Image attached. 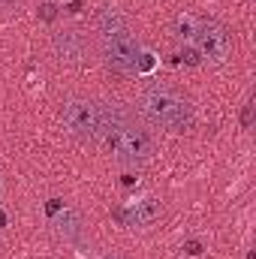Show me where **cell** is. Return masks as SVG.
Masks as SVG:
<instances>
[{"label": "cell", "instance_id": "cell-1", "mask_svg": "<svg viewBox=\"0 0 256 259\" xmlns=\"http://www.w3.org/2000/svg\"><path fill=\"white\" fill-rule=\"evenodd\" d=\"M97 142L124 166H145L157 154V139L121 103H100V136Z\"/></svg>", "mask_w": 256, "mask_h": 259}, {"label": "cell", "instance_id": "cell-2", "mask_svg": "<svg viewBox=\"0 0 256 259\" xmlns=\"http://www.w3.org/2000/svg\"><path fill=\"white\" fill-rule=\"evenodd\" d=\"M139 109H142V115L151 124L169 130V133H187L193 127V121H196L193 106L181 94H175L172 88H166V84L145 88L139 94Z\"/></svg>", "mask_w": 256, "mask_h": 259}, {"label": "cell", "instance_id": "cell-3", "mask_svg": "<svg viewBox=\"0 0 256 259\" xmlns=\"http://www.w3.org/2000/svg\"><path fill=\"white\" fill-rule=\"evenodd\" d=\"M175 27H178V39L208 64H223L232 55V39L226 27L211 18H196L187 12V15H178Z\"/></svg>", "mask_w": 256, "mask_h": 259}, {"label": "cell", "instance_id": "cell-4", "mask_svg": "<svg viewBox=\"0 0 256 259\" xmlns=\"http://www.w3.org/2000/svg\"><path fill=\"white\" fill-rule=\"evenodd\" d=\"M61 124L78 142H97V136H100V103L91 97H69L61 106Z\"/></svg>", "mask_w": 256, "mask_h": 259}, {"label": "cell", "instance_id": "cell-5", "mask_svg": "<svg viewBox=\"0 0 256 259\" xmlns=\"http://www.w3.org/2000/svg\"><path fill=\"white\" fill-rule=\"evenodd\" d=\"M100 39V58L103 64L121 75H136V64H139V55H142V42L136 39L133 27L127 30H118V33H109V36H97Z\"/></svg>", "mask_w": 256, "mask_h": 259}, {"label": "cell", "instance_id": "cell-6", "mask_svg": "<svg viewBox=\"0 0 256 259\" xmlns=\"http://www.w3.org/2000/svg\"><path fill=\"white\" fill-rule=\"evenodd\" d=\"M52 52H55L58 64L78 66V64H84V58L91 55V42H88V36L81 30L64 27V30L52 33Z\"/></svg>", "mask_w": 256, "mask_h": 259}, {"label": "cell", "instance_id": "cell-7", "mask_svg": "<svg viewBox=\"0 0 256 259\" xmlns=\"http://www.w3.org/2000/svg\"><path fill=\"white\" fill-rule=\"evenodd\" d=\"M160 214H163V202L157 196H136L121 208V220L130 229H148L160 220Z\"/></svg>", "mask_w": 256, "mask_h": 259}, {"label": "cell", "instance_id": "cell-8", "mask_svg": "<svg viewBox=\"0 0 256 259\" xmlns=\"http://www.w3.org/2000/svg\"><path fill=\"white\" fill-rule=\"evenodd\" d=\"M52 229H55V235L66 241V244H81L84 241V220H81V214L75 211V208H61L55 217H52Z\"/></svg>", "mask_w": 256, "mask_h": 259}, {"label": "cell", "instance_id": "cell-9", "mask_svg": "<svg viewBox=\"0 0 256 259\" xmlns=\"http://www.w3.org/2000/svg\"><path fill=\"white\" fill-rule=\"evenodd\" d=\"M130 18L118 9V6H103L97 15H94V30L97 36H109V33H118V30H127Z\"/></svg>", "mask_w": 256, "mask_h": 259}, {"label": "cell", "instance_id": "cell-10", "mask_svg": "<svg viewBox=\"0 0 256 259\" xmlns=\"http://www.w3.org/2000/svg\"><path fill=\"white\" fill-rule=\"evenodd\" d=\"M157 55L151 52V49H142V55H139V64H136V75H151L154 69H157Z\"/></svg>", "mask_w": 256, "mask_h": 259}, {"label": "cell", "instance_id": "cell-11", "mask_svg": "<svg viewBox=\"0 0 256 259\" xmlns=\"http://www.w3.org/2000/svg\"><path fill=\"white\" fill-rule=\"evenodd\" d=\"M55 6H58V3H46V6H42V18H46V21L55 18Z\"/></svg>", "mask_w": 256, "mask_h": 259}, {"label": "cell", "instance_id": "cell-12", "mask_svg": "<svg viewBox=\"0 0 256 259\" xmlns=\"http://www.w3.org/2000/svg\"><path fill=\"white\" fill-rule=\"evenodd\" d=\"M18 6V0H0V9H15Z\"/></svg>", "mask_w": 256, "mask_h": 259}, {"label": "cell", "instance_id": "cell-13", "mask_svg": "<svg viewBox=\"0 0 256 259\" xmlns=\"http://www.w3.org/2000/svg\"><path fill=\"white\" fill-rule=\"evenodd\" d=\"M52 3H58V6H75L78 0H52Z\"/></svg>", "mask_w": 256, "mask_h": 259}, {"label": "cell", "instance_id": "cell-14", "mask_svg": "<svg viewBox=\"0 0 256 259\" xmlns=\"http://www.w3.org/2000/svg\"><path fill=\"white\" fill-rule=\"evenodd\" d=\"M100 259H124V256H118V253H103Z\"/></svg>", "mask_w": 256, "mask_h": 259}, {"label": "cell", "instance_id": "cell-15", "mask_svg": "<svg viewBox=\"0 0 256 259\" xmlns=\"http://www.w3.org/2000/svg\"><path fill=\"white\" fill-rule=\"evenodd\" d=\"M0 196H3V178H0Z\"/></svg>", "mask_w": 256, "mask_h": 259}]
</instances>
